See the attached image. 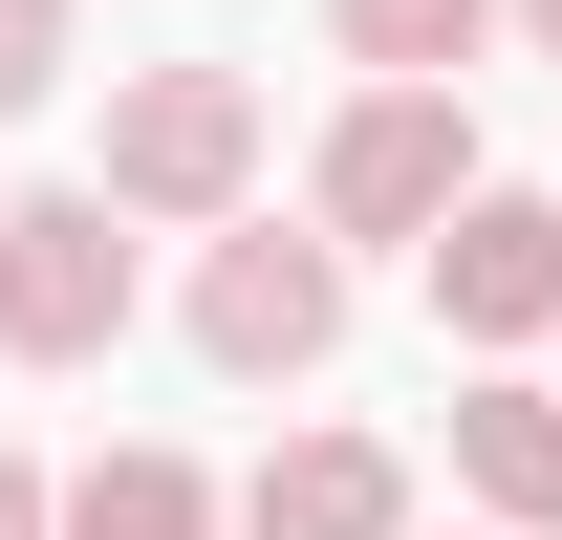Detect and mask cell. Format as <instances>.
Segmentation results:
<instances>
[{
    "label": "cell",
    "mask_w": 562,
    "mask_h": 540,
    "mask_svg": "<svg viewBox=\"0 0 562 540\" xmlns=\"http://www.w3.org/2000/svg\"><path fill=\"white\" fill-rule=\"evenodd\" d=\"M260 151H281L260 66H109V151H87V195L131 216V238H195V216L260 195Z\"/></svg>",
    "instance_id": "cell-1"
},
{
    "label": "cell",
    "mask_w": 562,
    "mask_h": 540,
    "mask_svg": "<svg viewBox=\"0 0 562 540\" xmlns=\"http://www.w3.org/2000/svg\"><path fill=\"white\" fill-rule=\"evenodd\" d=\"M173 325H195V368L216 390H303V368H325V346H347V238H325V216H195V303H173Z\"/></svg>",
    "instance_id": "cell-2"
},
{
    "label": "cell",
    "mask_w": 562,
    "mask_h": 540,
    "mask_svg": "<svg viewBox=\"0 0 562 540\" xmlns=\"http://www.w3.org/2000/svg\"><path fill=\"white\" fill-rule=\"evenodd\" d=\"M454 173H476V87H412V66H368L347 109H325V151H303V216L325 238H432L454 216Z\"/></svg>",
    "instance_id": "cell-3"
},
{
    "label": "cell",
    "mask_w": 562,
    "mask_h": 540,
    "mask_svg": "<svg viewBox=\"0 0 562 540\" xmlns=\"http://www.w3.org/2000/svg\"><path fill=\"white\" fill-rule=\"evenodd\" d=\"M131 216L109 195H0V368H109L131 346Z\"/></svg>",
    "instance_id": "cell-4"
},
{
    "label": "cell",
    "mask_w": 562,
    "mask_h": 540,
    "mask_svg": "<svg viewBox=\"0 0 562 540\" xmlns=\"http://www.w3.org/2000/svg\"><path fill=\"white\" fill-rule=\"evenodd\" d=\"M412 260H432V325L476 346V368L562 346V195H519V173H454V216H432Z\"/></svg>",
    "instance_id": "cell-5"
},
{
    "label": "cell",
    "mask_w": 562,
    "mask_h": 540,
    "mask_svg": "<svg viewBox=\"0 0 562 540\" xmlns=\"http://www.w3.org/2000/svg\"><path fill=\"white\" fill-rule=\"evenodd\" d=\"M216 540H412V454H390V432H281V454L216 497Z\"/></svg>",
    "instance_id": "cell-6"
},
{
    "label": "cell",
    "mask_w": 562,
    "mask_h": 540,
    "mask_svg": "<svg viewBox=\"0 0 562 540\" xmlns=\"http://www.w3.org/2000/svg\"><path fill=\"white\" fill-rule=\"evenodd\" d=\"M454 497H476L497 540H562V368H541V346L454 390Z\"/></svg>",
    "instance_id": "cell-7"
},
{
    "label": "cell",
    "mask_w": 562,
    "mask_h": 540,
    "mask_svg": "<svg viewBox=\"0 0 562 540\" xmlns=\"http://www.w3.org/2000/svg\"><path fill=\"white\" fill-rule=\"evenodd\" d=\"M44 540H216V475L173 454V432H109V454L44 475Z\"/></svg>",
    "instance_id": "cell-8"
},
{
    "label": "cell",
    "mask_w": 562,
    "mask_h": 540,
    "mask_svg": "<svg viewBox=\"0 0 562 540\" xmlns=\"http://www.w3.org/2000/svg\"><path fill=\"white\" fill-rule=\"evenodd\" d=\"M325 44H347V66H412V87H476L497 0H325Z\"/></svg>",
    "instance_id": "cell-9"
},
{
    "label": "cell",
    "mask_w": 562,
    "mask_h": 540,
    "mask_svg": "<svg viewBox=\"0 0 562 540\" xmlns=\"http://www.w3.org/2000/svg\"><path fill=\"white\" fill-rule=\"evenodd\" d=\"M66 66H87V0H0V131H22Z\"/></svg>",
    "instance_id": "cell-10"
},
{
    "label": "cell",
    "mask_w": 562,
    "mask_h": 540,
    "mask_svg": "<svg viewBox=\"0 0 562 540\" xmlns=\"http://www.w3.org/2000/svg\"><path fill=\"white\" fill-rule=\"evenodd\" d=\"M0 540H44V475H22V454H0Z\"/></svg>",
    "instance_id": "cell-11"
},
{
    "label": "cell",
    "mask_w": 562,
    "mask_h": 540,
    "mask_svg": "<svg viewBox=\"0 0 562 540\" xmlns=\"http://www.w3.org/2000/svg\"><path fill=\"white\" fill-rule=\"evenodd\" d=\"M497 44H541V66H562V0H497Z\"/></svg>",
    "instance_id": "cell-12"
},
{
    "label": "cell",
    "mask_w": 562,
    "mask_h": 540,
    "mask_svg": "<svg viewBox=\"0 0 562 540\" xmlns=\"http://www.w3.org/2000/svg\"><path fill=\"white\" fill-rule=\"evenodd\" d=\"M412 540H432V519H412ZM454 540H497V519H454Z\"/></svg>",
    "instance_id": "cell-13"
}]
</instances>
